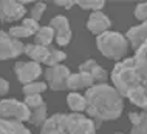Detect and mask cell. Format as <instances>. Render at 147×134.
Listing matches in <instances>:
<instances>
[{
    "instance_id": "52a82bcc",
    "label": "cell",
    "mask_w": 147,
    "mask_h": 134,
    "mask_svg": "<svg viewBox=\"0 0 147 134\" xmlns=\"http://www.w3.org/2000/svg\"><path fill=\"white\" fill-rule=\"evenodd\" d=\"M70 76V69L63 65H56V66H48L45 71V77L48 80L51 89L54 91H62L67 89V79Z\"/></svg>"
},
{
    "instance_id": "277c9868",
    "label": "cell",
    "mask_w": 147,
    "mask_h": 134,
    "mask_svg": "<svg viewBox=\"0 0 147 134\" xmlns=\"http://www.w3.org/2000/svg\"><path fill=\"white\" fill-rule=\"evenodd\" d=\"M96 45L102 56L113 60H121L129 49V42L121 33L116 31H105L99 34L96 37Z\"/></svg>"
},
{
    "instance_id": "3957f363",
    "label": "cell",
    "mask_w": 147,
    "mask_h": 134,
    "mask_svg": "<svg viewBox=\"0 0 147 134\" xmlns=\"http://www.w3.org/2000/svg\"><path fill=\"white\" fill-rule=\"evenodd\" d=\"M40 134H96V128L82 114H54L43 122Z\"/></svg>"
},
{
    "instance_id": "603a6c76",
    "label": "cell",
    "mask_w": 147,
    "mask_h": 134,
    "mask_svg": "<svg viewBox=\"0 0 147 134\" xmlns=\"http://www.w3.org/2000/svg\"><path fill=\"white\" fill-rule=\"evenodd\" d=\"M11 35V37H14V39H17V37H28V35H34L28 28H25L23 25L20 26H13V28L9 29V33H8Z\"/></svg>"
},
{
    "instance_id": "44dd1931",
    "label": "cell",
    "mask_w": 147,
    "mask_h": 134,
    "mask_svg": "<svg viewBox=\"0 0 147 134\" xmlns=\"http://www.w3.org/2000/svg\"><path fill=\"white\" fill-rule=\"evenodd\" d=\"M65 59H67V54L63 53V51L53 49V51H51V54H50V57H48V60H47L45 63L48 66H56V65H59V62L65 60Z\"/></svg>"
},
{
    "instance_id": "2e32d148",
    "label": "cell",
    "mask_w": 147,
    "mask_h": 134,
    "mask_svg": "<svg viewBox=\"0 0 147 134\" xmlns=\"http://www.w3.org/2000/svg\"><path fill=\"white\" fill-rule=\"evenodd\" d=\"M0 134H31L22 122H14L0 117Z\"/></svg>"
},
{
    "instance_id": "30bf717a",
    "label": "cell",
    "mask_w": 147,
    "mask_h": 134,
    "mask_svg": "<svg viewBox=\"0 0 147 134\" xmlns=\"http://www.w3.org/2000/svg\"><path fill=\"white\" fill-rule=\"evenodd\" d=\"M50 26L54 29V35H56V40L61 46L68 45L71 40V29H70V23L68 19L65 15H56L54 19H51Z\"/></svg>"
},
{
    "instance_id": "1f68e13d",
    "label": "cell",
    "mask_w": 147,
    "mask_h": 134,
    "mask_svg": "<svg viewBox=\"0 0 147 134\" xmlns=\"http://www.w3.org/2000/svg\"><path fill=\"white\" fill-rule=\"evenodd\" d=\"M116 134H122V133H116Z\"/></svg>"
},
{
    "instance_id": "7402d4cb",
    "label": "cell",
    "mask_w": 147,
    "mask_h": 134,
    "mask_svg": "<svg viewBox=\"0 0 147 134\" xmlns=\"http://www.w3.org/2000/svg\"><path fill=\"white\" fill-rule=\"evenodd\" d=\"M76 5H79L81 8H84V9L101 11V8L104 6V2H102V0H88V2H84V0H81V2H76Z\"/></svg>"
},
{
    "instance_id": "d4e9b609",
    "label": "cell",
    "mask_w": 147,
    "mask_h": 134,
    "mask_svg": "<svg viewBox=\"0 0 147 134\" xmlns=\"http://www.w3.org/2000/svg\"><path fill=\"white\" fill-rule=\"evenodd\" d=\"M43 103L40 94H31V96H26L25 97V105L28 108H36V106H40Z\"/></svg>"
},
{
    "instance_id": "ba28073f",
    "label": "cell",
    "mask_w": 147,
    "mask_h": 134,
    "mask_svg": "<svg viewBox=\"0 0 147 134\" xmlns=\"http://www.w3.org/2000/svg\"><path fill=\"white\" fill-rule=\"evenodd\" d=\"M14 73L22 83H31L42 74V68L36 62H17L14 66Z\"/></svg>"
},
{
    "instance_id": "4fadbf2b",
    "label": "cell",
    "mask_w": 147,
    "mask_h": 134,
    "mask_svg": "<svg viewBox=\"0 0 147 134\" xmlns=\"http://www.w3.org/2000/svg\"><path fill=\"white\" fill-rule=\"evenodd\" d=\"M51 51H53V46H42V45H36V43H31V45H26V46H25L23 53H25L28 57L33 59L36 63H39V62L45 63V62L48 60Z\"/></svg>"
},
{
    "instance_id": "4316f807",
    "label": "cell",
    "mask_w": 147,
    "mask_h": 134,
    "mask_svg": "<svg viewBox=\"0 0 147 134\" xmlns=\"http://www.w3.org/2000/svg\"><path fill=\"white\" fill-rule=\"evenodd\" d=\"M146 15H147V5L146 3H140L135 8V17L138 20H146Z\"/></svg>"
},
{
    "instance_id": "9a60e30c",
    "label": "cell",
    "mask_w": 147,
    "mask_h": 134,
    "mask_svg": "<svg viewBox=\"0 0 147 134\" xmlns=\"http://www.w3.org/2000/svg\"><path fill=\"white\" fill-rule=\"evenodd\" d=\"M146 31H147V25L146 23H141V25L138 26H133V28H130L127 31V39L125 40H129L132 43V48L136 51L140 46H142L146 43Z\"/></svg>"
},
{
    "instance_id": "5bb4252c",
    "label": "cell",
    "mask_w": 147,
    "mask_h": 134,
    "mask_svg": "<svg viewBox=\"0 0 147 134\" xmlns=\"http://www.w3.org/2000/svg\"><path fill=\"white\" fill-rule=\"evenodd\" d=\"M93 83H94L93 77L87 73L70 74L68 79H67V88L71 89V91H78V89H82V88H90V86H93Z\"/></svg>"
},
{
    "instance_id": "f1b7e54d",
    "label": "cell",
    "mask_w": 147,
    "mask_h": 134,
    "mask_svg": "<svg viewBox=\"0 0 147 134\" xmlns=\"http://www.w3.org/2000/svg\"><path fill=\"white\" fill-rule=\"evenodd\" d=\"M142 117H146V111H142V113H130L129 114V119H130V122H132V125H138L141 122V119Z\"/></svg>"
},
{
    "instance_id": "83f0119b",
    "label": "cell",
    "mask_w": 147,
    "mask_h": 134,
    "mask_svg": "<svg viewBox=\"0 0 147 134\" xmlns=\"http://www.w3.org/2000/svg\"><path fill=\"white\" fill-rule=\"evenodd\" d=\"M22 25L25 26V28H28L33 34H37V31L40 29V28H39V22L33 20V19H25V20L22 22Z\"/></svg>"
},
{
    "instance_id": "4dcf8cb0",
    "label": "cell",
    "mask_w": 147,
    "mask_h": 134,
    "mask_svg": "<svg viewBox=\"0 0 147 134\" xmlns=\"http://www.w3.org/2000/svg\"><path fill=\"white\" fill-rule=\"evenodd\" d=\"M74 3H76V2H73V0H63V2H56V5L57 6H63V8L68 9V8H71L74 5Z\"/></svg>"
},
{
    "instance_id": "7c38bea8",
    "label": "cell",
    "mask_w": 147,
    "mask_h": 134,
    "mask_svg": "<svg viewBox=\"0 0 147 134\" xmlns=\"http://www.w3.org/2000/svg\"><path fill=\"white\" fill-rule=\"evenodd\" d=\"M79 73H87L90 74L91 77H93L94 82H99V83H104V82L109 79V74H107V71L104 68H101L96 60H93V59H88V60H85L84 63L79 66Z\"/></svg>"
},
{
    "instance_id": "484cf974",
    "label": "cell",
    "mask_w": 147,
    "mask_h": 134,
    "mask_svg": "<svg viewBox=\"0 0 147 134\" xmlns=\"http://www.w3.org/2000/svg\"><path fill=\"white\" fill-rule=\"evenodd\" d=\"M147 117V116H146ZM146 117H142L141 122L138 125H133L132 131L130 134H147V122H146Z\"/></svg>"
},
{
    "instance_id": "f546056e",
    "label": "cell",
    "mask_w": 147,
    "mask_h": 134,
    "mask_svg": "<svg viewBox=\"0 0 147 134\" xmlns=\"http://www.w3.org/2000/svg\"><path fill=\"white\" fill-rule=\"evenodd\" d=\"M8 91H9V83H8L5 79L0 77V96H5Z\"/></svg>"
},
{
    "instance_id": "5b68a950",
    "label": "cell",
    "mask_w": 147,
    "mask_h": 134,
    "mask_svg": "<svg viewBox=\"0 0 147 134\" xmlns=\"http://www.w3.org/2000/svg\"><path fill=\"white\" fill-rule=\"evenodd\" d=\"M0 117L2 119H14L19 122H26L31 117V111L22 102H17L14 99H6L0 102Z\"/></svg>"
},
{
    "instance_id": "9c48e42d",
    "label": "cell",
    "mask_w": 147,
    "mask_h": 134,
    "mask_svg": "<svg viewBox=\"0 0 147 134\" xmlns=\"http://www.w3.org/2000/svg\"><path fill=\"white\" fill-rule=\"evenodd\" d=\"M26 14L25 6H22L19 2H13V0H3L0 2V22H14L22 19Z\"/></svg>"
},
{
    "instance_id": "8fae6325",
    "label": "cell",
    "mask_w": 147,
    "mask_h": 134,
    "mask_svg": "<svg viewBox=\"0 0 147 134\" xmlns=\"http://www.w3.org/2000/svg\"><path fill=\"white\" fill-rule=\"evenodd\" d=\"M112 26V22L105 14H102L101 11H93L87 22V28H88L93 34H102Z\"/></svg>"
},
{
    "instance_id": "ffe728a7",
    "label": "cell",
    "mask_w": 147,
    "mask_h": 134,
    "mask_svg": "<svg viewBox=\"0 0 147 134\" xmlns=\"http://www.w3.org/2000/svg\"><path fill=\"white\" fill-rule=\"evenodd\" d=\"M47 89V85L42 83V82H31V83H26L23 86V93L25 96H31V94H40Z\"/></svg>"
},
{
    "instance_id": "7a4b0ae2",
    "label": "cell",
    "mask_w": 147,
    "mask_h": 134,
    "mask_svg": "<svg viewBox=\"0 0 147 134\" xmlns=\"http://www.w3.org/2000/svg\"><path fill=\"white\" fill-rule=\"evenodd\" d=\"M85 111L93 117L94 128H101L102 120L118 119L124 109V100L113 86L99 83L87 88L85 91Z\"/></svg>"
},
{
    "instance_id": "ac0fdd59",
    "label": "cell",
    "mask_w": 147,
    "mask_h": 134,
    "mask_svg": "<svg viewBox=\"0 0 147 134\" xmlns=\"http://www.w3.org/2000/svg\"><path fill=\"white\" fill-rule=\"evenodd\" d=\"M45 120H47V105L42 103L40 106L33 108V114H31L28 122H31L33 125H36V127H42Z\"/></svg>"
},
{
    "instance_id": "cb8c5ba5",
    "label": "cell",
    "mask_w": 147,
    "mask_h": 134,
    "mask_svg": "<svg viewBox=\"0 0 147 134\" xmlns=\"http://www.w3.org/2000/svg\"><path fill=\"white\" fill-rule=\"evenodd\" d=\"M45 8H47L45 3H42V2H40V3H36L34 8L31 9V13H30V15H31L30 19H33V20L39 22V20H40V17L43 15V11H45Z\"/></svg>"
},
{
    "instance_id": "d6986e66",
    "label": "cell",
    "mask_w": 147,
    "mask_h": 134,
    "mask_svg": "<svg viewBox=\"0 0 147 134\" xmlns=\"http://www.w3.org/2000/svg\"><path fill=\"white\" fill-rule=\"evenodd\" d=\"M67 102H68V106L73 109V111H84V109H85V99H84V96H81V94H78V93L68 94Z\"/></svg>"
},
{
    "instance_id": "6da1fadb",
    "label": "cell",
    "mask_w": 147,
    "mask_h": 134,
    "mask_svg": "<svg viewBox=\"0 0 147 134\" xmlns=\"http://www.w3.org/2000/svg\"><path fill=\"white\" fill-rule=\"evenodd\" d=\"M146 54L147 46L146 43L135 51V56L119 62L113 68L112 79L116 85V91L121 96L129 97L133 105L144 109L147 105V93H146Z\"/></svg>"
},
{
    "instance_id": "e0dca14e",
    "label": "cell",
    "mask_w": 147,
    "mask_h": 134,
    "mask_svg": "<svg viewBox=\"0 0 147 134\" xmlns=\"http://www.w3.org/2000/svg\"><path fill=\"white\" fill-rule=\"evenodd\" d=\"M36 37V45H42V46H50L51 40L54 37V29L51 26H43L37 31Z\"/></svg>"
},
{
    "instance_id": "8992f818",
    "label": "cell",
    "mask_w": 147,
    "mask_h": 134,
    "mask_svg": "<svg viewBox=\"0 0 147 134\" xmlns=\"http://www.w3.org/2000/svg\"><path fill=\"white\" fill-rule=\"evenodd\" d=\"M25 49V45L19 39L11 37L9 34L0 31V60L19 57Z\"/></svg>"
}]
</instances>
